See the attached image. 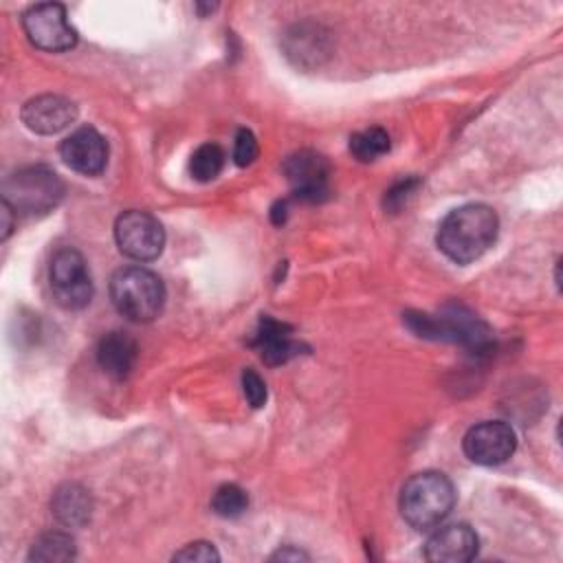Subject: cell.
Returning a JSON list of instances; mask_svg holds the SVG:
<instances>
[{"label":"cell","instance_id":"6da1fadb","mask_svg":"<svg viewBox=\"0 0 563 563\" xmlns=\"http://www.w3.org/2000/svg\"><path fill=\"white\" fill-rule=\"evenodd\" d=\"M497 213L482 202L453 209L438 227V249L455 264H468L482 257L497 240Z\"/></svg>","mask_w":563,"mask_h":563},{"label":"cell","instance_id":"7a4b0ae2","mask_svg":"<svg viewBox=\"0 0 563 563\" xmlns=\"http://www.w3.org/2000/svg\"><path fill=\"white\" fill-rule=\"evenodd\" d=\"M455 504V488L444 473L422 471L411 475L400 490V515L416 530L440 526Z\"/></svg>","mask_w":563,"mask_h":563},{"label":"cell","instance_id":"3957f363","mask_svg":"<svg viewBox=\"0 0 563 563\" xmlns=\"http://www.w3.org/2000/svg\"><path fill=\"white\" fill-rule=\"evenodd\" d=\"M110 299L130 321H152L165 303L161 277L143 266H123L110 279Z\"/></svg>","mask_w":563,"mask_h":563},{"label":"cell","instance_id":"277c9868","mask_svg":"<svg viewBox=\"0 0 563 563\" xmlns=\"http://www.w3.org/2000/svg\"><path fill=\"white\" fill-rule=\"evenodd\" d=\"M62 198V178L44 165L22 167L2 185V200L20 216H44L53 211Z\"/></svg>","mask_w":563,"mask_h":563},{"label":"cell","instance_id":"5b68a950","mask_svg":"<svg viewBox=\"0 0 563 563\" xmlns=\"http://www.w3.org/2000/svg\"><path fill=\"white\" fill-rule=\"evenodd\" d=\"M407 325L424 339H442V341H455L466 345H484L488 336V328L468 310L464 308H451L449 312L424 314V312H407L405 314Z\"/></svg>","mask_w":563,"mask_h":563},{"label":"cell","instance_id":"8992f818","mask_svg":"<svg viewBox=\"0 0 563 563\" xmlns=\"http://www.w3.org/2000/svg\"><path fill=\"white\" fill-rule=\"evenodd\" d=\"M51 290L55 301L66 310H79L88 306L92 297V282L88 273V264L77 249H59L48 268Z\"/></svg>","mask_w":563,"mask_h":563},{"label":"cell","instance_id":"52a82bcc","mask_svg":"<svg viewBox=\"0 0 563 563\" xmlns=\"http://www.w3.org/2000/svg\"><path fill=\"white\" fill-rule=\"evenodd\" d=\"M114 240L123 255L136 262L156 260L165 246L163 224L147 211L130 209L114 222Z\"/></svg>","mask_w":563,"mask_h":563},{"label":"cell","instance_id":"ba28073f","mask_svg":"<svg viewBox=\"0 0 563 563\" xmlns=\"http://www.w3.org/2000/svg\"><path fill=\"white\" fill-rule=\"evenodd\" d=\"M22 26L29 42L48 53L70 51L77 44V31L66 20V9L57 2H42L26 9Z\"/></svg>","mask_w":563,"mask_h":563},{"label":"cell","instance_id":"9c48e42d","mask_svg":"<svg viewBox=\"0 0 563 563\" xmlns=\"http://www.w3.org/2000/svg\"><path fill=\"white\" fill-rule=\"evenodd\" d=\"M462 444L471 462L482 466H497L515 453L517 435L510 424L501 420H486L471 427Z\"/></svg>","mask_w":563,"mask_h":563},{"label":"cell","instance_id":"30bf717a","mask_svg":"<svg viewBox=\"0 0 563 563\" xmlns=\"http://www.w3.org/2000/svg\"><path fill=\"white\" fill-rule=\"evenodd\" d=\"M284 174H286L288 183L292 185L295 198L317 202L328 196L330 165L321 154H317L312 150L295 152L292 156L286 158Z\"/></svg>","mask_w":563,"mask_h":563},{"label":"cell","instance_id":"8fae6325","mask_svg":"<svg viewBox=\"0 0 563 563\" xmlns=\"http://www.w3.org/2000/svg\"><path fill=\"white\" fill-rule=\"evenodd\" d=\"M59 156L70 169L84 176H97L106 169L108 143L95 128L81 125L62 141Z\"/></svg>","mask_w":563,"mask_h":563},{"label":"cell","instance_id":"7c38bea8","mask_svg":"<svg viewBox=\"0 0 563 563\" xmlns=\"http://www.w3.org/2000/svg\"><path fill=\"white\" fill-rule=\"evenodd\" d=\"M77 119V106L62 95H40L22 108V121L37 134H57Z\"/></svg>","mask_w":563,"mask_h":563},{"label":"cell","instance_id":"4fadbf2b","mask_svg":"<svg viewBox=\"0 0 563 563\" xmlns=\"http://www.w3.org/2000/svg\"><path fill=\"white\" fill-rule=\"evenodd\" d=\"M477 534L466 523L444 526L424 545V559L433 563H464L477 554Z\"/></svg>","mask_w":563,"mask_h":563},{"label":"cell","instance_id":"5bb4252c","mask_svg":"<svg viewBox=\"0 0 563 563\" xmlns=\"http://www.w3.org/2000/svg\"><path fill=\"white\" fill-rule=\"evenodd\" d=\"M253 345L260 350L262 358L268 365H279L290 361L292 356L301 354L303 345L297 343L290 336V325L273 319V317H262L257 325V334L253 339Z\"/></svg>","mask_w":563,"mask_h":563},{"label":"cell","instance_id":"9a60e30c","mask_svg":"<svg viewBox=\"0 0 563 563\" xmlns=\"http://www.w3.org/2000/svg\"><path fill=\"white\" fill-rule=\"evenodd\" d=\"M136 341L128 332H108L101 336L97 345L99 367L114 380H123L130 376L136 363Z\"/></svg>","mask_w":563,"mask_h":563},{"label":"cell","instance_id":"2e32d148","mask_svg":"<svg viewBox=\"0 0 563 563\" xmlns=\"http://www.w3.org/2000/svg\"><path fill=\"white\" fill-rule=\"evenodd\" d=\"M51 510L59 523L68 528H79L90 519L92 501L84 486L79 484H62L51 499Z\"/></svg>","mask_w":563,"mask_h":563},{"label":"cell","instance_id":"e0dca14e","mask_svg":"<svg viewBox=\"0 0 563 563\" xmlns=\"http://www.w3.org/2000/svg\"><path fill=\"white\" fill-rule=\"evenodd\" d=\"M75 541L66 532H46L31 545L29 561H70L75 559Z\"/></svg>","mask_w":563,"mask_h":563},{"label":"cell","instance_id":"ac0fdd59","mask_svg":"<svg viewBox=\"0 0 563 563\" xmlns=\"http://www.w3.org/2000/svg\"><path fill=\"white\" fill-rule=\"evenodd\" d=\"M350 152L363 163L376 161L378 156L389 152V134L378 125L361 130L350 136Z\"/></svg>","mask_w":563,"mask_h":563},{"label":"cell","instance_id":"d6986e66","mask_svg":"<svg viewBox=\"0 0 563 563\" xmlns=\"http://www.w3.org/2000/svg\"><path fill=\"white\" fill-rule=\"evenodd\" d=\"M224 167V152L220 145L216 143H205L200 145L189 161V172L191 178L198 183H209L213 178H218V174Z\"/></svg>","mask_w":563,"mask_h":563},{"label":"cell","instance_id":"ffe728a7","mask_svg":"<svg viewBox=\"0 0 563 563\" xmlns=\"http://www.w3.org/2000/svg\"><path fill=\"white\" fill-rule=\"evenodd\" d=\"M295 35H288V55L297 59V64L301 62H317L319 53H325L323 48V35H319V26L308 29L303 26H295Z\"/></svg>","mask_w":563,"mask_h":563},{"label":"cell","instance_id":"44dd1931","mask_svg":"<svg viewBox=\"0 0 563 563\" xmlns=\"http://www.w3.org/2000/svg\"><path fill=\"white\" fill-rule=\"evenodd\" d=\"M211 508L224 519L240 517L249 508V495L238 484H222L211 497Z\"/></svg>","mask_w":563,"mask_h":563},{"label":"cell","instance_id":"7402d4cb","mask_svg":"<svg viewBox=\"0 0 563 563\" xmlns=\"http://www.w3.org/2000/svg\"><path fill=\"white\" fill-rule=\"evenodd\" d=\"M260 154V147H257V139L251 130L246 128H240L238 134H235V143H233V161L235 165L240 167H246L251 165Z\"/></svg>","mask_w":563,"mask_h":563},{"label":"cell","instance_id":"603a6c76","mask_svg":"<svg viewBox=\"0 0 563 563\" xmlns=\"http://www.w3.org/2000/svg\"><path fill=\"white\" fill-rule=\"evenodd\" d=\"M220 554L218 550L213 548V543L209 541H194V543H187L183 550H178L174 554V561H196V563H209V561H218Z\"/></svg>","mask_w":563,"mask_h":563},{"label":"cell","instance_id":"cb8c5ba5","mask_svg":"<svg viewBox=\"0 0 563 563\" xmlns=\"http://www.w3.org/2000/svg\"><path fill=\"white\" fill-rule=\"evenodd\" d=\"M242 389H244V396H246V400L253 409L264 407V402H266V383L262 380V376L255 369H244Z\"/></svg>","mask_w":563,"mask_h":563},{"label":"cell","instance_id":"d4e9b609","mask_svg":"<svg viewBox=\"0 0 563 563\" xmlns=\"http://www.w3.org/2000/svg\"><path fill=\"white\" fill-rule=\"evenodd\" d=\"M418 185H420L418 178H402V180H398L391 189L385 191V209H391V211L400 209V207L407 202L409 194H411Z\"/></svg>","mask_w":563,"mask_h":563},{"label":"cell","instance_id":"484cf974","mask_svg":"<svg viewBox=\"0 0 563 563\" xmlns=\"http://www.w3.org/2000/svg\"><path fill=\"white\" fill-rule=\"evenodd\" d=\"M0 213H2V233H0V238L7 240L9 233H11V229H13V213H15V211L2 200V202H0Z\"/></svg>","mask_w":563,"mask_h":563},{"label":"cell","instance_id":"4316f807","mask_svg":"<svg viewBox=\"0 0 563 563\" xmlns=\"http://www.w3.org/2000/svg\"><path fill=\"white\" fill-rule=\"evenodd\" d=\"M306 561L308 559V554H303L301 550H295V548H284V550H277L273 556H271V561Z\"/></svg>","mask_w":563,"mask_h":563},{"label":"cell","instance_id":"83f0119b","mask_svg":"<svg viewBox=\"0 0 563 563\" xmlns=\"http://www.w3.org/2000/svg\"><path fill=\"white\" fill-rule=\"evenodd\" d=\"M284 220H286V200H279L273 207V222L275 224H284Z\"/></svg>","mask_w":563,"mask_h":563}]
</instances>
